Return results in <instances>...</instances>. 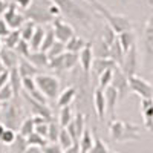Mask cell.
Masks as SVG:
<instances>
[{
    "label": "cell",
    "instance_id": "6da1fadb",
    "mask_svg": "<svg viewBox=\"0 0 153 153\" xmlns=\"http://www.w3.org/2000/svg\"><path fill=\"white\" fill-rule=\"evenodd\" d=\"M139 126L133 123H127L121 120H112L109 124V135L113 143H129V141H138L141 138L139 133Z\"/></svg>",
    "mask_w": 153,
    "mask_h": 153
},
{
    "label": "cell",
    "instance_id": "7a4b0ae2",
    "mask_svg": "<svg viewBox=\"0 0 153 153\" xmlns=\"http://www.w3.org/2000/svg\"><path fill=\"white\" fill-rule=\"evenodd\" d=\"M89 3H91V6L106 20V25H107L109 28L113 29L115 34H120L123 31L132 29V22L127 19V17L120 16V14H115V12H112L109 8H106L103 3H100L98 0H89Z\"/></svg>",
    "mask_w": 153,
    "mask_h": 153
},
{
    "label": "cell",
    "instance_id": "3957f363",
    "mask_svg": "<svg viewBox=\"0 0 153 153\" xmlns=\"http://www.w3.org/2000/svg\"><path fill=\"white\" fill-rule=\"evenodd\" d=\"M51 2H54L63 16H66L75 22H78L81 25H84V28L87 26L89 23H91V16L87 14V11L75 2V0H51Z\"/></svg>",
    "mask_w": 153,
    "mask_h": 153
},
{
    "label": "cell",
    "instance_id": "277c9868",
    "mask_svg": "<svg viewBox=\"0 0 153 153\" xmlns=\"http://www.w3.org/2000/svg\"><path fill=\"white\" fill-rule=\"evenodd\" d=\"M49 3H51V0H40V2L37 0V2H32V5L25 11L26 20H31L35 25H42V26L51 25L54 22V17L49 12Z\"/></svg>",
    "mask_w": 153,
    "mask_h": 153
},
{
    "label": "cell",
    "instance_id": "5b68a950",
    "mask_svg": "<svg viewBox=\"0 0 153 153\" xmlns=\"http://www.w3.org/2000/svg\"><path fill=\"white\" fill-rule=\"evenodd\" d=\"M22 107L19 106V103H2L0 106V121L3 123L5 127H9V129L19 130V127L23 121V113H22Z\"/></svg>",
    "mask_w": 153,
    "mask_h": 153
},
{
    "label": "cell",
    "instance_id": "8992f818",
    "mask_svg": "<svg viewBox=\"0 0 153 153\" xmlns=\"http://www.w3.org/2000/svg\"><path fill=\"white\" fill-rule=\"evenodd\" d=\"M35 84L38 87L46 100H57L58 94H60V80L57 78L55 75H51V74H37L34 76Z\"/></svg>",
    "mask_w": 153,
    "mask_h": 153
},
{
    "label": "cell",
    "instance_id": "52a82bcc",
    "mask_svg": "<svg viewBox=\"0 0 153 153\" xmlns=\"http://www.w3.org/2000/svg\"><path fill=\"white\" fill-rule=\"evenodd\" d=\"M143 61L144 66L150 68L153 65V14L147 19L143 32Z\"/></svg>",
    "mask_w": 153,
    "mask_h": 153
},
{
    "label": "cell",
    "instance_id": "ba28073f",
    "mask_svg": "<svg viewBox=\"0 0 153 153\" xmlns=\"http://www.w3.org/2000/svg\"><path fill=\"white\" fill-rule=\"evenodd\" d=\"M76 65H78V54L65 51L61 55L49 60L48 68H51L55 72H68V71H72Z\"/></svg>",
    "mask_w": 153,
    "mask_h": 153
},
{
    "label": "cell",
    "instance_id": "9c48e42d",
    "mask_svg": "<svg viewBox=\"0 0 153 153\" xmlns=\"http://www.w3.org/2000/svg\"><path fill=\"white\" fill-rule=\"evenodd\" d=\"M129 89L139 98H153V84L138 75L129 76Z\"/></svg>",
    "mask_w": 153,
    "mask_h": 153
},
{
    "label": "cell",
    "instance_id": "30bf717a",
    "mask_svg": "<svg viewBox=\"0 0 153 153\" xmlns=\"http://www.w3.org/2000/svg\"><path fill=\"white\" fill-rule=\"evenodd\" d=\"M51 26L54 29V35H55V40L61 42V43H66L69 42L71 38L75 35V29L71 23L65 22L61 17H55L54 22L51 23Z\"/></svg>",
    "mask_w": 153,
    "mask_h": 153
},
{
    "label": "cell",
    "instance_id": "8fae6325",
    "mask_svg": "<svg viewBox=\"0 0 153 153\" xmlns=\"http://www.w3.org/2000/svg\"><path fill=\"white\" fill-rule=\"evenodd\" d=\"M112 87H115V91L118 92V97H120V101H123L127 95H129L130 89H129V76H127L120 66H117L113 69V75H112V83H110Z\"/></svg>",
    "mask_w": 153,
    "mask_h": 153
},
{
    "label": "cell",
    "instance_id": "7c38bea8",
    "mask_svg": "<svg viewBox=\"0 0 153 153\" xmlns=\"http://www.w3.org/2000/svg\"><path fill=\"white\" fill-rule=\"evenodd\" d=\"M2 17H3L5 23L9 26V29H20V26L26 22V17L17 9L16 3H8V8L3 12Z\"/></svg>",
    "mask_w": 153,
    "mask_h": 153
},
{
    "label": "cell",
    "instance_id": "4fadbf2b",
    "mask_svg": "<svg viewBox=\"0 0 153 153\" xmlns=\"http://www.w3.org/2000/svg\"><path fill=\"white\" fill-rule=\"evenodd\" d=\"M120 68H121V71L127 76L136 75V71H138V51H136V45L132 46L124 54V58H123V63H121Z\"/></svg>",
    "mask_w": 153,
    "mask_h": 153
},
{
    "label": "cell",
    "instance_id": "5bb4252c",
    "mask_svg": "<svg viewBox=\"0 0 153 153\" xmlns=\"http://www.w3.org/2000/svg\"><path fill=\"white\" fill-rule=\"evenodd\" d=\"M94 51H92V43H87L84 49L78 54V65L81 66L83 75L86 76V80L89 81V74L92 71V63H94Z\"/></svg>",
    "mask_w": 153,
    "mask_h": 153
},
{
    "label": "cell",
    "instance_id": "9a60e30c",
    "mask_svg": "<svg viewBox=\"0 0 153 153\" xmlns=\"http://www.w3.org/2000/svg\"><path fill=\"white\" fill-rule=\"evenodd\" d=\"M66 129L71 133V136L74 138V141H78V138L81 136L83 130L86 129V115L81 113V112H78L74 117V120L66 126Z\"/></svg>",
    "mask_w": 153,
    "mask_h": 153
},
{
    "label": "cell",
    "instance_id": "2e32d148",
    "mask_svg": "<svg viewBox=\"0 0 153 153\" xmlns=\"http://www.w3.org/2000/svg\"><path fill=\"white\" fill-rule=\"evenodd\" d=\"M23 98H25V101L28 103L29 110L32 112V115H38V117H43V118H46L48 121L52 120V112H51V109L48 107V104L38 103V101H35L34 98H31V97L26 95V94H23Z\"/></svg>",
    "mask_w": 153,
    "mask_h": 153
},
{
    "label": "cell",
    "instance_id": "e0dca14e",
    "mask_svg": "<svg viewBox=\"0 0 153 153\" xmlns=\"http://www.w3.org/2000/svg\"><path fill=\"white\" fill-rule=\"evenodd\" d=\"M104 98H106V113H109V117L112 120H115V112H117V106H118V92L115 91V87L107 86L104 89Z\"/></svg>",
    "mask_w": 153,
    "mask_h": 153
},
{
    "label": "cell",
    "instance_id": "ac0fdd59",
    "mask_svg": "<svg viewBox=\"0 0 153 153\" xmlns=\"http://www.w3.org/2000/svg\"><path fill=\"white\" fill-rule=\"evenodd\" d=\"M94 107H95L98 120L104 121V118H106V98H104V91L100 87H97L94 92Z\"/></svg>",
    "mask_w": 153,
    "mask_h": 153
},
{
    "label": "cell",
    "instance_id": "d6986e66",
    "mask_svg": "<svg viewBox=\"0 0 153 153\" xmlns=\"http://www.w3.org/2000/svg\"><path fill=\"white\" fill-rule=\"evenodd\" d=\"M141 113H143L146 129L153 130V98L141 100Z\"/></svg>",
    "mask_w": 153,
    "mask_h": 153
},
{
    "label": "cell",
    "instance_id": "ffe728a7",
    "mask_svg": "<svg viewBox=\"0 0 153 153\" xmlns=\"http://www.w3.org/2000/svg\"><path fill=\"white\" fill-rule=\"evenodd\" d=\"M19 60H20V57H19V54L16 52L14 49L2 48V51H0V63H2L6 69L17 68Z\"/></svg>",
    "mask_w": 153,
    "mask_h": 153
},
{
    "label": "cell",
    "instance_id": "44dd1931",
    "mask_svg": "<svg viewBox=\"0 0 153 153\" xmlns=\"http://www.w3.org/2000/svg\"><path fill=\"white\" fill-rule=\"evenodd\" d=\"M38 69H40V68L34 66L29 60L20 57L19 65H17V71H19V74H20L22 78H26V76H32V78H34V76L38 74Z\"/></svg>",
    "mask_w": 153,
    "mask_h": 153
},
{
    "label": "cell",
    "instance_id": "7402d4cb",
    "mask_svg": "<svg viewBox=\"0 0 153 153\" xmlns=\"http://www.w3.org/2000/svg\"><path fill=\"white\" fill-rule=\"evenodd\" d=\"M76 97V89L74 86H69L65 91H60L58 97H57V106L58 107H65V106H71L74 103V100Z\"/></svg>",
    "mask_w": 153,
    "mask_h": 153
},
{
    "label": "cell",
    "instance_id": "603a6c76",
    "mask_svg": "<svg viewBox=\"0 0 153 153\" xmlns=\"http://www.w3.org/2000/svg\"><path fill=\"white\" fill-rule=\"evenodd\" d=\"M115 66H118L112 58H94V63H92V71L95 72V75H101L104 71L107 69H113Z\"/></svg>",
    "mask_w": 153,
    "mask_h": 153
},
{
    "label": "cell",
    "instance_id": "cb8c5ba5",
    "mask_svg": "<svg viewBox=\"0 0 153 153\" xmlns=\"http://www.w3.org/2000/svg\"><path fill=\"white\" fill-rule=\"evenodd\" d=\"M26 60H29L34 66L37 68H48L49 65V58H48V54L45 51H31L29 55L26 57Z\"/></svg>",
    "mask_w": 153,
    "mask_h": 153
},
{
    "label": "cell",
    "instance_id": "d4e9b609",
    "mask_svg": "<svg viewBox=\"0 0 153 153\" xmlns=\"http://www.w3.org/2000/svg\"><path fill=\"white\" fill-rule=\"evenodd\" d=\"M94 144V132L86 126V129L83 130L81 136L78 138V146H80V153H89Z\"/></svg>",
    "mask_w": 153,
    "mask_h": 153
},
{
    "label": "cell",
    "instance_id": "484cf974",
    "mask_svg": "<svg viewBox=\"0 0 153 153\" xmlns=\"http://www.w3.org/2000/svg\"><path fill=\"white\" fill-rule=\"evenodd\" d=\"M117 37H118V42H120V45H121V48H123V51H124V54H126L132 46L136 45V38H135V34H133L132 29L123 31V32L117 34Z\"/></svg>",
    "mask_w": 153,
    "mask_h": 153
},
{
    "label": "cell",
    "instance_id": "4316f807",
    "mask_svg": "<svg viewBox=\"0 0 153 153\" xmlns=\"http://www.w3.org/2000/svg\"><path fill=\"white\" fill-rule=\"evenodd\" d=\"M9 84L12 87V92H14V98L19 100L20 92H22V76H20L17 68L9 69Z\"/></svg>",
    "mask_w": 153,
    "mask_h": 153
},
{
    "label": "cell",
    "instance_id": "83f0119b",
    "mask_svg": "<svg viewBox=\"0 0 153 153\" xmlns=\"http://www.w3.org/2000/svg\"><path fill=\"white\" fill-rule=\"evenodd\" d=\"M45 31H46V28L42 26V25H37L35 26V31H34V34L31 37V40L28 42L31 51H38L40 49V46L43 43V38H45Z\"/></svg>",
    "mask_w": 153,
    "mask_h": 153
},
{
    "label": "cell",
    "instance_id": "f1b7e54d",
    "mask_svg": "<svg viewBox=\"0 0 153 153\" xmlns=\"http://www.w3.org/2000/svg\"><path fill=\"white\" fill-rule=\"evenodd\" d=\"M87 45V42L84 40L83 37H78V35H74L69 42L65 43V48L68 52H74V54H80L81 51L84 49V46Z\"/></svg>",
    "mask_w": 153,
    "mask_h": 153
},
{
    "label": "cell",
    "instance_id": "f546056e",
    "mask_svg": "<svg viewBox=\"0 0 153 153\" xmlns=\"http://www.w3.org/2000/svg\"><path fill=\"white\" fill-rule=\"evenodd\" d=\"M92 51L95 58H110L109 57V45L103 40V37H98V40L92 43Z\"/></svg>",
    "mask_w": 153,
    "mask_h": 153
},
{
    "label": "cell",
    "instance_id": "4dcf8cb0",
    "mask_svg": "<svg viewBox=\"0 0 153 153\" xmlns=\"http://www.w3.org/2000/svg\"><path fill=\"white\" fill-rule=\"evenodd\" d=\"M20 40H22L20 31H19V29H11V31H9V34H8L5 38H2V43H3V48L14 49Z\"/></svg>",
    "mask_w": 153,
    "mask_h": 153
},
{
    "label": "cell",
    "instance_id": "1f68e13d",
    "mask_svg": "<svg viewBox=\"0 0 153 153\" xmlns=\"http://www.w3.org/2000/svg\"><path fill=\"white\" fill-rule=\"evenodd\" d=\"M94 144L91 147V150H89V153H110L109 147L106 146V143L103 141V139L100 138V135L97 133V130L94 129Z\"/></svg>",
    "mask_w": 153,
    "mask_h": 153
},
{
    "label": "cell",
    "instance_id": "d6a6232c",
    "mask_svg": "<svg viewBox=\"0 0 153 153\" xmlns=\"http://www.w3.org/2000/svg\"><path fill=\"white\" fill-rule=\"evenodd\" d=\"M74 110L71 106H65V107H60V113H58V124L61 127H66L72 120H74Z\"/></svg>",
    "mask_w": 153,
    "mask_h": 153
},
{
    "label": "cell",
    "instance_id": "836d02e7",
    "mask_svg": "<svg viewBox=\"0 0 153 153\" xmlns=\"http://www.w3.org/2000/svg\"><path fill=\"white\" fill-rule=\"evenodd\" d=\"M57 143L60 144V147L65 150V149H68V147H71L74 143H76V141H74V138L71 136V133L68 132V129L66 127H61L60 129V133H58V139H57Z\"/></svg>",
    "mask_w": 153,
    "mask_h": 153
},
{
    "label": "cell",
    "instance_id": "e575fe53",
    "mask_svg": "<svg viewBox=\"0 0 153 153\" xmlns=\"http://www.w3.org/2000/svg\"><path fill=\"white\" fill-rule=\"evenodd\" d=\"M35 26L37 25L34 23V22H31V20H26L22 26H20V35H22V40H26V42H29L31 40V37H32V34H34V31H35Z\"/></svg>",
    "mask_w": 153,
    "mask_h": 153
},
{
    "label": "cell",
    "instance_id": "d590c367",
    "mask_svg": "<svg viewBox=\"0 0 153 153\" xmlns=\"http://www.w3.org/2000/svg\"><path fill=\"white\" fill-rule=\"evenodd\" d=\"M34 129H35L34 120H32V117H28V118H23V121H22V124L19 127V133L26 138V136H29L34 132Z\"/></svg>",
    "mask_w": 153,
    "mask_h": 153
},
{
    "label": "cell",
    "instance_id": "8d00e7d4",
    "mask_svg": "<svg viewBox=\"0 0 153 153\" xmlns=\"http://www.w3.org/2000/svg\"><path fill=\"white\" fill-rule=\"evenodd\" d=\"M17 136V132L14 129H9V127H5V130L2 132V135H0V144L2 146H11L12 143H14V139Z\"/></svg>",
    "mask_w": 153,
    "mask_h": 153
},
{
    "label": "cell",
    "instance_id": "74e56055",
    "mask_svg": "<svg viewBox=\"0 0 153 153\" xmlns=\"http://www.w3.org/2000/svg\"><path fill=\"white\" fill-rule=\"evenodd\" d=\"M54 43H55V35H54L52 26L46 28V31H45V38H43V43H42V46H40V51H45V52H48V49L52 46Z\"/></svg>",
    "mask_w": 153,
    "mask_h": 153
},
{
    "label": "cell",
    "instance_id": "f35d334b",
    "mask_svg": "<svg viewBox=\"0 0 153 153\" xmlns=\"http://www.w3.org/2000/svg\"><path fill=\"white\" fill-rule=\"evenodd\" d=\"M9 147H11L12 153H23L25 150H26V147H28L26 138L22 136L20 133H17V136H16V139H14V143H12Z\"/></svg>",
    "mask_w": 153,
    "mask_h": 153
},
{
    "label": "cell",
    "instance_id": "ab89813d",
    "mask_svg": "<svg viewBox=\"0 0 153 153\" xmlns=\"http://www.w3.org/2000/svg\"><path fill=\"white\" fill-rule=\"evenodd\" d=\"M60 129H61V126L58 123H55L52 120L49 121V129H48V136H46V139H48L49 143H57Z\"/></svg>",
    "mask_w": 153,
    "mask_h": 153
},
{
    "label": "cell",
    "instance_id": "60d3db41",
    "mask_svg": "<svg viewBox=\"0 0 153 153\" xmlns=\"http://www.w3.org/2000/svg\"><path fill=\"white\" fill-rule=\"evenodd\" d=\"M65 51H66L65 43H61V42L55 40V43L48 49V52H46V54H48V58H49V60H52V58H55V57L61 55L63 52H65Z\"/></svg>",
    "mask_w": 153,
    "mask_h": 153
},
{
    "label": "cell",
    "instance_id": "b9f144b4",
    "mask_svg": "<svg viewBox=\"0 0 153 153\" xmlns=\"http://www.w3.org/2000/svg\"><path fill=\"white\" fill-rule=\"evenodd\" d=\"M117 68V66H115ZM113 68V69H115ZM113 69H107V71H104L101 75H98V87L100 89H104L107 87V86H110V83H112V75H113Z\"/></svg>",
    "mask_w": 153,
    "mask_h": 153
},
{
    "label": "cell",
    "instance_id": "7bdbcfd3",
    "mask_svg": "<svg viewBox=\"0 0 153 153\" xmlns=\"http://www.w3.org/2000/svg\"><path fill=\"white\" fill-rule=\"evenodd\" d=\"M26 144L28 146H38V147H43L48 144V139L42 135H38L37 132H32L29 136H26Z\"/></svg>",
    "mask_w": 153,
    "mask_h": 153
},
{
    "label": "cell",
    "instance_id": "ee69618b",
    "mask_svg": "<svg viewBox=\"0 0 153 153\" xmlns=\"http://www.w3.org/2000/svg\"><path fill=\"white\" fill-rule=\"evenodd\" d=\"M14 51L19 54V57L26 58V57L29 55V52H31V48H29V43H28L26 40H20V42L17 43V46L14 48Z\"/></svg>",
    "mask_w": 153,
    "mask_h": 153
},
{
    "label": "cell",
    "instance_id": "f6af8a7d",
    "mask_svg": "<svg viewBox=\"0 0 153 153\" xmlns=\"http://www.w3.org/2000/svg\"><path fill=\"white\" fill-rule=\"evenodd\" d=\"M12 98H14V92H12L11 84L8 83L6 86H3L2 89H0V103H8V101H11Z\"/></svg>",
    "mask_w": 153,
    "mask_h": 153
},
{
    "label": "cell",
    "instance_id": "bcb514c9",
    "mask_svg": "<svg viewBox=\"0 0 153 153\" xmlns=\"http://www.w3.org/2000/svg\"><path fill=\"white\" fill-rule=\"evenodd\" d=\"M42 150H43V153H63V149L60 147L58 143H49V141L46 146L42 147Z\"/></svg>",
    "mask_w": 153,
    "mask_h": 153
},
{
    "label": "cell",
    "instance_id": "7dc6e473",
    "mask_svg": "<svg viewBox=\"0 0 153 153\" xmlns=\"http://www.w3.org/2000/svg\"><path fill=\"white\" fill-rule=\"evenodd\" d=\"M48 129H49V121H42V123H37L35 124V129L34 132H37L38 135H42V136H48Z\"/></svg>",
    "mask_w": 153,
    "mask_h": 153
},
{
    "label": "cell",
    "instance_id": "c3c4849f",
    "mask_svg": "<svg viewBox=\"0 0 153 153\" xmlns=\"http://www.w3.org/2000/svg\"><path fill=\"white\" fill-rule=\"evenodd\" d=\"M9 26L5 23V20L3 19H0V38H5L8 34H9Z\"/></svg>",
    "mask_w": 153,
    "mask_h": 153
},
{
    "label": "cell",
    "instance_id": "681fc988",
    "mask_svg": "<svg viewBox=\"0 0 153 153\" xmlns=\"http://www.w3.org/2000/svg\"><path fill=\"white\" fill-rule=\"evenodd\" d=\"M9 83V69H5L2 74H0V89L3 86H6Z\"/></svg>",
    "mask_w": 153,
    "mask_h": 153
},
{
    "label": "cell",
    "instance_id": "f907efd6",
    "mask_svg": "<svg viewBox=\"0 0 153 153\" xmlns=\"http://www.w3.org/2000/svg\"><path fill=\"white\" fill-rule=\"evenodd\" d=\"M32 2H34V0H16V5H17V8L26 11V9L32 5Z\"/></svg>",
    "mask_w": 153,
    "mask_h": 153
},
{
    "label": "cell",
    "instance_id": "816d5d0a",
    "mask_svg": "<svg viewBox=\"0 0 153 153\" xmlns=\"http://www.w3.org/2000/svg\"><path fill=\"white\" fill-rule=\"evenodd\" d=\"M63 153H80V146H78V141L74 143L71 147L65 149V150H63Z\"/></svg>",
    "mask_w": 153,
    "mask_h": 153
},
{
    "label": "cell",
    "instance_id": "f5cc1de1",
    "mask_svg": "<svg viewBox=\"0 0 153 153\" xmlns=\"http://www.w3.org/2000/svg\"><path fill=\"white\" fill-rule=\"evenodd\" d=\"M23 153H43V150H42V147H38V146H28Z\"/></svg>",
    "mask_w": 153,
    "mask_h": 153
},
{
    "label": "cell",
    "instance_id": "db71d44e",
    "mask_svg": "<svg viewBox=\"0 0 153 153\" xmlns=\"http://www.w3.org/2000/svg\"><path fill=\"white\" fill-rule=\"evenodd\" d=\"M8 8V2H5V0H0V16H3V12L6 11Z\"/></svg>",
    "mask_w": 153,
    "mask_h": 153
},
{
    "label": "cell",
    "instance_id": "11a10c76",
    "mask_svg": "<svg viewBox=\"0 0 153 153\" xmlns=\"http://www.w3.org/2000/svg\"><path fill=\"white\" fill-rule=\"evenodd\" d=\"M5 69H6V68H5V66H3V65H2V63H0V74H2V72H3V71H5Z\"/></svg>",
    "mask_w": 153,
    "mask_h": 153
},
{
    "label": "cell",
    "instance_id": "9f6ffc18",
    "mask_svg": "<svg viewBox=\"0 0 153 153\" xmlns=\"http://www.w3.org/2000/svg\"><path fill=\"white\" fill-rule=\"evenodd\" d=\"M2 48H3V43H2V40H0V51H2Z\"/></svg>",
    "mask_w": 153,
    "mask_h": 153
},
{
    "label": "cell",
    "instance_id": "6f0895ef",
    "mask_svg": "<svg viewBox=\"0 0 153 153\" xmlns=\"http://www.w3.org/2000/svg\"><path fill=\"white\" fill-rule=\"evenodd\" d=\"M152 84H153V75H152Z\"/></svg>",
    "mask_w": 153,
    "mask_h": 153
},
{
    "label": "cell",
    "instance_id": "680465c9",
    "mask_svg": "<svg viewBox=\"0 0 153 153\" xmlns=\"http://www.w3.org/2000/svg\"><path fill=\"white\" fill-rule=\"evenodd\" d=\"M110 153H118V152H110Z\"/></svg>",
    "mask_w": 153,
    "mask_h": 153
},
{
    "label": "cell",
    "instance_id": "91938a15",
    "mask_svg": "<svg viewBox=\"0 0 153 153\" xmlns=\"http://www.w3.org/2000/svg\"><path fill=\"white\" fill-rule=\"evenodd\" d=\"M0 106H2V103H0Z\"/></svg>",
    "mask_w": 153,
    "mask_h": 153
}]
</instances>
